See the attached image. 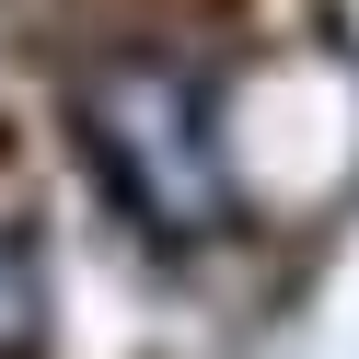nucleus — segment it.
<instances>
[{"mask_svg": "<svg viewBox=\"0 0 359 359\" xmlns=\"http://www.w3.org/2000/svg\"><path fill=\"white\" fill-rule=\"evenodd\" d=\"M81 116V151H93L104 197H116L140 232L163 243H209L220 220H232V174H220V128H209V93H197L186 58H93L70 93Z\"/></svg>", "mask_w": 359, "mask_h": 359, "instance_id": "nucleus-1", "label": "nucleus"}, {"mask_svg": "<svg viewBox=\"0 0 359 359\" xmlns=\"http://www.w3.org/2000/svg\"><path fill=\"white\" fill-rule=\"evenodd\" d=\"M35 325H47V278H35V255L12 232H0V359H24Z\"/></svg>", "mask_w": 359, "mask_h": 359, "instance_id": "nucleus-2", "label": "nucleus"}]
</instances>
